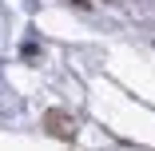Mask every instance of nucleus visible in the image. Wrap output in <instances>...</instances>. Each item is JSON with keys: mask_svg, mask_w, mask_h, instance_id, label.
Segmentation results:
<instances>
[{"mask_svg": "<svg viewBox=\"0 0 155 151\" xmlns=\"http://www.w3.org/2000/svg\"><path fill=\"white\" fill-rule=\"evenodd\" d=\"M64 123H68V119L60 115V111H52V115H48V131H56V135H72V131H68Z\"/></svg>", "mask_w": 155, "mask_h": 151, "instance_id": "nucleus-1", "label": "nucleus"}]
</instances>
